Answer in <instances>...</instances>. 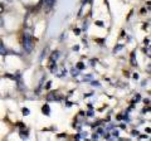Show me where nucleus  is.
I'll use <instances>...</instances> for the list:
<instances>
[{
	"mask_svg": "<svg viewBox=\"0 0 151 141\" xmlns=\"http://www.w3.org/2000/svg\"><path fill=\"white\" fill-rule=\"evenodd\" d=\"M23 48H24L25 53H30L33 50V38L28 32L24 33V35H23Z\"/></svg>",
	"mask_w": 151,
	"mask_h": 141,
	"instance_id": "f257e3e1",
	"label": "nucleus"
},
{
	"mask_svg": "<svg viewBox=\"0 0 151 141\" xmlns=\"http://www.w3.org/2000/svg\"><path fill=\"white\" fill-rule=\"evenodd\" d=\"M139 101H140V95H136V96H135V98H134V102L137 103Z\"/></svg>",
	"mask_w": 151,
	"mask_h": 141,
	"instance_id": "f8f14e48",
	"label": "nucleus"
},
{
	"mask_svg": "<svg viewBox=\"0 0 151 141\" xmlns=\"http://www.w3.org/2000/svg\"><path fill=\"white\" fill-rule=\"evenodd\" d=\"M3 12H4V5H3L1 3H0V14H1Z\"/></svg>",
	"mask_w": 151,
	"mask_h": 141,
	"instance_id": "ddd939ff",
	"label": "nucleus"
},
{
	"mask_svg": "<svg viewBox=\"0 0 151 141\" xmlns=\"http://www.w3.org/2000/svg\"><path fill=\"white\" fill-rule=\"evenodd\" d=\"M134 78H135V79H137V78H139V74H137V73H135V74H134Z\"/></svg>",
	"mask_w": 151,
	"mask_h": 141,
	"instance_id": "a211bd4d",
	"label": "nucleus"
},
{
	"mask_svg": "<svg viewBox=\"0 0 151 141\" xmlns=\"http://www.w3.org/2000/svg\"><path fill=\"white\" fill-rule=\"evenodd\" d=\"M6 1H8V3H12V1H13V0H6Z\"/></svg>",
	"mask_w": 151,
	"mask_h": 141,
	"instance_id": "6ab92c4d",
	"label": "nucleus"
},
{
	"mask_svg": "<svg viewBox=\"0 0 151 141\" xmlns=\"http://www.w3.org/2000/svg\"><path fill=\"white\" fill-rule=\"evenodd\" d=\"M44 3H45V5L50 9V8H53L54 3H55V0H44Z\"/></svg>",
	"mask_w": 151,
	"mask_h": 141,
	"instance_id": "423d86ee",
	"label": "nucleus"
},
{
	"mask_svg": "<svg viewBox=\"0 0 151 141\" xmlns=\"http://www.w3.org/2000/svg\"><path fill=\"white\" fill-rule=\"evenodd\" d=\"M150 48H149V47H147V48H145V53H147V55H149V57H150V50H149Z\"/></svg>",
	"mask_w": 151,
	"mask_h": 141,
	"instance_id": "dca6fc26",
	"label": "nucleus"
},
{
	"mask_svg": "<svg viewBox=\"0 0 151 141\" xmlns=\"http://www.w3.org/2000/svg\"><path fill=\"white\" fill-rule=\"evenodd\" d=\"M20 137H22V139H28V131H27L25 129H23V130L20 131Z\"/></svg>",
	"mask_w": 151,
	"mask_h": 141,
	"instance_id": "6e6552de",
	"label": "nucleus"
},
{
	"mask_svg": "<svg viewBox=\"0 0 151 141\" xmlns=\"http://www.w3.org/2000/svg\"><path fill=\"white\" fill-rule=\"evenodd\" d=\"M29 114H30L29 109H27V107H24V109H23V115H24V116H28Z\"/></svg>",
	"mask_w": 151,
	"mask_h": 141,
	"instance_id": "9d476101",
	"label": "nucleus"
},
{
	"mask_svg": "<svg viewBox=\"0 0 151 141\" xmlns=\"http://www.w3.org/2000/svg\"><path fill=\"white\" fill-rule=\"evenodd\" d=\"M92 139H93V140H97V139H98V134H93V135H92Z\"/></svg>",
	"mask_w": 151,
	"mask_h": 141,
	"instance_id": "4468645a",
	"label": "nucleus"
},
{
	"mask_svg": "<svg viewBox=\"0 0 151 141\" xmlns=\"http://www.w3.org/2000/svg\"><path fill=\"white\" fill-rule=\"evenodd\" d=\"M122 48H124V45H117V47H116V49H115V53H117V52H120Z\"/></svg>",
	"mask_w": 151,
	"mask_h": 141,
	"instance_id": "9b49d317",
	"label": "nucleus"
},
{
	"mask_svg": "<svg viewBox=\"0 0 151 141\" xmlns=\"http://www.w3.org/2000/svg\"><path fill=\"white\" fill-rule=\"evenodd\" d=\"M53 73H55V76L58 78H63V77L67 76V68H64V67H59L58 68V67H57Z\"/></svg>",
	"mask_w": 151,
	"mask_h": 141,
	"instance_id": "f03ea898",
	"label": "nucleus"
},
{
	"mask_svg": "<svg viewBox=\"0 0 151 141\" xmlns=\"http://www.w3.org/2000/svg\"><path fill=\"white\" fill-rule=\"evenodd\" d=\"M42 112H43L44 115H47V116L50 115V109H49V106H48V105H44L43 109H42Z\"/></svg>",
	"mask_w": 151,
	"mask_h": 141,
	"instance_id": "20e7f679",
	"label": "nucleus"
},
{
	"mask_svg": "<svg viewBox=\"0 0 151 141\" xmlns=\"http://www.w3.org/2000/svg\"><path fill=\"white\" fill-rule=\"evenodd\" d=\"M79 72H81V69H79V68L77 67V65H76V67H73V68H72V70H70V73H72V76H73V77L78 76Z\"/></svg>",
	"mask_w": 151,
	"mask_h": 141,
	"instance_id": "7ed1b4c3",
	"label": "nucleus"
},
{
	"mask_svg": "<svg viewBox=\"0 0 151 141\" xmlns=\"http://www.w3.org/2000/svg\"><path fill=\"white\" fill-rule=\"evenodd\" d=\"M79 33H81V30H79V29H77V28H76V29H74V34H76V35H78Z\"/></svg>",
	"mask_w": 151,
	"mask_h": 141,
	"instance_id": "2eb2a0df",
	"label": "nucleus"
},
{
	"mask_svg": "<svg viewBox=\"0 0 151 141\" xmlns=\"http://www.w3.org/2000/svg\"><path fill=\"white\" fill-rule=\"evenodd\" d=\"M0 54H3V55H4V54H8V49L3 45L1 42H0Z\"/></svg>",
	"mask_w": 151,
	"mask_h": 141,
	"instance_id": "39448f33",
	"label": "nucleus"
},
{
	"mask_svg": "<svg viewBox=\"0 0 151 141\" xmlns=\"http://www.w3.org/2000/svg\"><path fill=\"white\" fill-rule=\"evenodd\" d=\"M135 55H136V53L135 52H132V54H131V64L132 65H137V60L135 59Z\"/></svg>",
	"mask_w": 151,
	"mask_h": 141,
	"instance_id": "0eeeda50",
	"label": "nucleus"
},
{
	"mask_svg": "<svg viewBox=\"0 0 151 141\" xmlns=\"http://www.w3.org/2000/svg\"><path fill=\"white\" fill-rule=\"evenodd\" d=\"M92 78H93V76H92V74H88V76H86V77L83 78V81H84V82H86V81H87V82H89V81H91Z\"/></svg>",
	"mask_w": 151,
	"mask_h": 141,
	"instance_id": "1a4fd4ad",
	"label": "nucleus"
},
{
	"mask_svg": "<svg viewBox=\"0 0 151 141\" xmlns=\"http://www.w3.org/2000/svg\"><path fill=\"white\" fill-rule=\"evenodd\" d=\"M78 49H79V45H74V47H73V50H74V52H77Z\"/></svg>",
	"mask_w": 151,
	"mask_h": 141,
	"instance_id": "f3484780",
	"label": "nucleus"
}]
</instances>
